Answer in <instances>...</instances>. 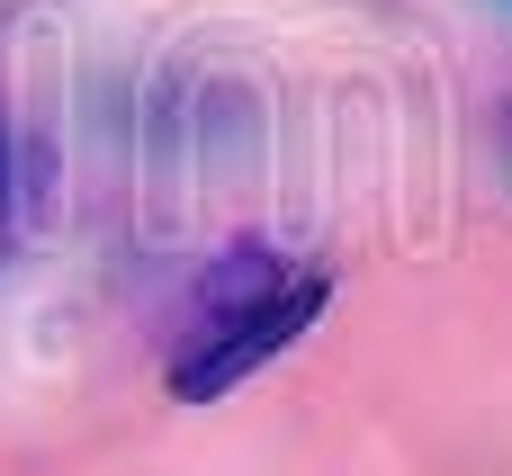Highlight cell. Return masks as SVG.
I'll use <instances>...</instances> for the list:
<instances>
[{
	"mask_svg": "<svg viewBox=\"0 0 512 476\" xmlns=\"http://www.w3.org/2000/svg\"><path fill=\"white\" fill-rule=\"evenodd\" d=\"M333 279L324 270H288L279 252H225L207 279H198V306H189V333L171 351V396L180 405H216L234 396L252 369H270L315 315H324Z\"/></svg>",
	"mask_w": 512,
	"mask_h": 476,
	"instance_id": "obj_1",
	"label": "cell"
},
{
	"mask_svg": "<svg viewBox=\"0 0 512 476\" xmlns=\"http://www.w3.org/2000/svg\"><path fill=\"white\" fill-rule=\"evenodd\" d=\"M0 252H9V144H0Z\"/></svg>",
	"mask_w": 512,
	"mask_h": 476,
	"instance_id": "obj_2",
	"label": "cell"
}]
</instances>
